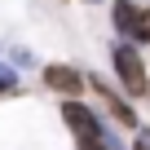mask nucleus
I'll use <instances>...</instances> for the list:
<instances>
[{
  "mask_svg": "<svg viewBox=\"0 0 150 150\" xmlns=\"http://www.w3.org/2000/svg\"><path fill=\"white\" fill-rule=\"evenodd\" d=\"M88 5H93V0H88Z\"/></svg>",
  "mask_w": 150,
  "mask_h": 150,
  "instance_id": "10",
  "label": "nucleus"
},
{
  "mask_svg": "<svg viewBox=\"0 0 150 150\" xmlns=\"http://www.w3.org/2000/svg\"><path fill=\"white\" fill-rule=\"evenodd\" d=\"M132 150H150V132H137V141H132Z\"/></svg>",
  "mask_w": 150,
  "mask_h": 150,
  "instance_id": "8",
  "label": "nucleus"
},
{
  "mask_svg": "<svg viewBox=\"0 0 150 150\" xmlns=\"http://www.w3.org/2000/svg\"><path fill=\"white\" fill-rule=\"evenodd\" d=\"M62 119H66V128H71L75 137H106V141H115V137L97 124V115H93L84 102H62Z\"/></svg>",
  "mask_w": 150,
  "mask_h": 150,
  "instance_id": "3",
  "label": "nucleus"
},
{
  "mask_svg": "<svg viewBox=\"0 0 150 150\" xmlns=\"http://www.w3.org/2000/svg\"><path fill=\"white\" fill-rule=\"evenodd\" d=\"M84 84H93V88H97V93L106 97V106H110V115H115V119H119L124 128H137V110H132L128 102H119V93H115V88H110V84L102 80V75H88Z\"/></svg>",
  "mask_w": 150,
  "mask_h": 150,
  "instance_id": "5",
  "label": "nucleus"
},
{
  "mask_svg": "<svg viewBox=\"0 0 150 150\" xmlns=\"http://www.w3.org/2000/svg\"><path fill=\"white\" fill-rule=\"evenodd\" d=\"M0 93H18V71L0 62Z\"/></svg>",
  "mask_w": 150,
  "mask_h": 150,
  "instance_id": "6",
  "label": "nucleus"
},
{
  "mask_svg": "<svg viewBox=\"0 0 150 150\" xmlns=\"http://www.w3.org/2000/svg\"><path fill=\"white\" fill-rule=\"evenodd\" d=\"M44 84L53 88V93H66V97H75V93H84V75L75 71V66H44Z\"/></svg>",
  "mask_w": 150,
  "mask_h": 150,
  "instance_id": "4",
  "label": "nucleus"
},
{
  "mask_svg": "<svg viewBox=\"0 0 150 150\" xmlns=\"http://www.w3.org/2000/svg\"><path fill=\"white\" fill-rule=\"evenodd\" d=\"M146 93H150V75H146Z\"/></svg>",
  "mask_w": 150,
  "mask_h": 150,
  "instance_id": "9",
  "label": "nucleus"
},
{
  "mask_svg": "<svg viewBox=\"0 0 150 150\" xmlns=\"http://www.w3.org/2000/svg\"><path fill=\"white\" fill-rule=\"evenodd\" d=\"M110 62H115V75H119V84H124L128 97L146 93V62H141V53L132 44H115L110 49Z\"/></svg>",
  "mask_w": 150,
  "mask_h": 150,
  "instance_id": "1",
  "label": "nucleus"
},
{
  "mask_svg": "<svg viewBox=\"0 0 150 150\" xmlns=\"http://www.w3.org/2000/svg\"><path fill=\"white\" fill-rule=\"evenodd\" d=\"M80 150H115V141H106V137H80Z\"/></svg>",
  "mask_w": 150,
  "mask_h": 150,
  "instance_id": "7",
  "label": "nucleus"
},
{
  "mask_svg": "<svg viewBox=\"0 0 150 150\" xmlns=\"http://www.w3.org/2000/svg\"><path fill=\"white\" fill-rule=\"evenodd\" d=\"M110 18H115V31H119V35H128V40H137V44H150V13H146L141 5H132V0H115Z\"/></svg>",
  "mask_w": 150,
  "mask_h": 150,
  "instance_id": "2",
  "label": "nucleus"
}]
</instances>
